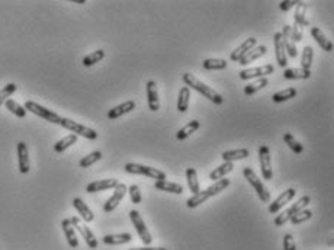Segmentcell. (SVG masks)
I'll return each mask as SVG.
<instances>
[{
  "instance_id": "60d3db41",
  "label": "cell",
  "mask_w": 334,
  "mask_h": 250,
  "mask_svg": "<svg viewBox=\"0 0 334 250\" xmlns=\"http://www.w3.org/2000/svg\"><path fill=\"white\" fill-rule=\"evenodd\" d=\"M100 159H102V153H100V151H92L89 156H84V157L79 162V167L86 169V167H89V166L97 163Z\"/></svg>"
},
{
  "instance_id": "ee69618b",
  "label": "cell",
  "mask_w": 334,
  "mask_h": 250,
  "mask_svg": "<svg viewBox=\"0 0 334 250\" xmlns=\"http://www.w3.org/2000/svg\"><path fill=\"white\" fill-rule=\"evenodd\" d=\"M313 218V211L311 210H302L301 213H298L297 216H294L292 218H291V223L292 224H301V223H305V221H308V220H311Z\"/></svg>"
},
{
  "instance_id": "30bf717a",
  "label": "cell",
  "mask_w": 334,
  "mask_h": 250,
  "mask_svg": "<svg viewBox=\"0 0 334 250\" xmlns=\"http://www.w3.org/2000/svg\"><path fill=\"white\" fill-rule=\"evenodd\" d=\"M273 71H275V67L272 64H266V66L256 67V68H244L239 74H240L241 80H250V79H254V77H260V79L266 77V76L272 74Z\"/></svg>"
},
{
  "instance_id": "4dcf8cb0",
  "label": "cell",
  "mask_w": 334,
  "mask_h": 250,
  "mask_svg": "<svg viewBox=\"0 0 334 250\" xmlns=\"http://www.w3.org/2000/svg\"><path fill=\"white\" fill-rule=\"evenodd\" d=\"M199 127H201V122L199 121H196V119H193V121H191V122H188L183 128H180L179 131H177V134H176V138L177 140H186L188 137H191L196 130H199Z\"/></svg>"
},
{
  "instance_id": "74e56055",
  "label": "cell",
  "mask_w": 334,
  "mask_h": 250,
  "mask_svg": "<svg viewBox=\"0 0 334 250\" xmlns=\"http://www.w3.org/2000/svg\"><path fill=\"white\" fill-rule=\"evenodd\" d=\"M284 141L288 144V147L295 153V154H301V153H304V146L291 134V133H285L284 134Z\"/></svg>"
},
{
  "instance_id": "cb8c5ba5",
  "label": "cell",
  "mask_w": 334,
  "mask_h": 250,
  "mask_svg": "<svg viewBox=\"0 0 334 250\" xmlns=\"http://www.w3.org/2000/svg\"><path fill=\"white\" fill-rule=\"evenodd\" d=\"M307 3H302V1H298L297 4V9H295V13H294V23H297L301 29H304V26H310V20L307 19L305 13H307Z\"/></svg>"
},
{
  "instance_id": "bcb514c9",
  "label": "cell",
  "mask_w": 334,
  "mask_h": 250,
  "mask_svg": "<svg viewBox=\"0 0 334 250\" xmlns=\"http://www.w3.org/2000/svg\"><path fill=\"white\" fill-rule=\"evenodd\" d=\"M291 36H292L294 42H300V41H302V38H304V32H302V29H301L297 23H294V25L291 26Z\"/></svg>"
},
{
  "instance_id": "ffe728a7",
  "label": "cell",
  "mask_w": 334,
  "mask_h": 250,
  "mask_svg": "<svg viewBox=\"0 0 334 250\" xmlns=\"http://www.w3.org/2000/svg\"><path fill=\"white\" fill-rule=\"evenodd\" d=\"M134 109H135V102H134V100H127V102H124V103H121V105H118V106L109 109L108 118L113 121V119H116V118H119V117H122V115H125V114H129V112L134 111Z\"/></svg>"
},
{
  "instance_id": "ab89813d",
  "label": "cell",
  "mask_w": 334,
  "mask_h": 250,
  "mask_svg": "<svg viewBox=\"0 0 334 250\" xmlns=\"http://www.w3.org/2000/svg\"><path fill=\"white\" fill-rule=\"evenodd\" d=\"M105 57V51L103 50H96L93 52H90L89 55H86L83 58V66L84 67H90V66H95L96 63H99L100 60H103Z\"/></svg>"
},
{
  "instance_id": "7dc6e473",
  "label": "cell",
  "mask_w": 334,
  "mask_h": 250,
  "mask_svg": "<svg viewBox=\"0 0 334 250\" xmlns=\"http://www.w3.org/2000/svg\"><path fill=\"white\" fill-rule=\"evenodd\" d=\"M284 250H297L295 240H294V237H292L291 233H286L284 236Z\"/></svg>"
},
{
  "instance_id": "ba28073f",
  "label": "cell",
  "mask_w": 334,
  "mask_h": 250,
  "mask_svg": "<svg viewBox=\"0 0 334 250\" xmlns=\"http://www.w3.org/2000/svg\"><path fill=\"white\" fill-rule=\"evenodd\" d=\"M259 160H260V170L265 181H270L273 178L272 170V160H270V150L268 146H260L259 149Z\"/></svg>"
},
{
  "instance_id": "d590c367",
  "label": "cell",
  "mask_w": 334,
  "mask_h": 250,
  "mask_svg": "<svg viewBox=\"0 0 334 250\" xmlns=\"http://www.w3.org/2000/svg\"><path fill=\"white\" fill-rule=\"evenodd\" d=\"M313 60H314V50L313 47L307 45L302 50V55H301V68L311 71V66H313Z\"/></svg>"
},
{
  "instance_id": "d4e9b609",
  "label": "cell",
  "mask_w": 334,
  "mask_h": 250,
  "mask_svg": "<svg viewBox=\"0 0 334 250\" xmlns=\"http://www.w3.org/2000/svg\"><path fill=\"white\" fill-rule=\"evenodd\" d=\"M132 240V236L129 233H122V234H106L102 242L109 246H116V245H125Z\"/></svg>"
},
{
  "instance_id": "4fadbf2b",
  "label": "cell",
  "mask_w": 334,
  "mask_h": 250,
  "mask_svg": "<svg viewBox=\"0 0 334 250\" xmlns=\"http://www.w3.org/2000/svg\"><path fill=\"white\" fill-rule=\"evenodd\" d=\"M273 42H275V57H276V61H278L279 67H286V64H288V54L285 51V45H284V39H282V32H276L275 33Z\"/></svg>"
},
{
  "instance_id": "6da1fadb",
  "label": "cell",
  "mask_w": 334,
  "mask_h": 250,
  "mask_svg": "<svg viewBox=\"0 0 334 250\" xmlns=\"http://www.w3.org/2000/svg\"><path fill=\"white\" fill-rule=\"evenodd\" d=\"M182 80L185 82V84H186L189 89H195V90L199 92L202 96H205L207 99H209L212 103L221 105V103L224 102V98H223L217 90H214L212 87L207 86L204 82H201L199 79H196L192 73H185V74L182 76Z\"/></svg>"
},
{
  "instance_id": "52a82bcc",
  "label": "cell",
  "mask_w": 334,
  "mask_h": 250,
  "mask_svg": "<svg viewBox=\"0 0 334 250\" xmlns=\"http://www.w3.org/2000/svg\"><path fill=\"white\" fill-rule=\"evenodd\" d=\"M129 218H131V221H132V224H134V227H135V230H137V233H138V236L141 239V242L145 246H150L151 242H153V237H151V234H150L143 217L140 216V213L137 210H131L129 211Z\"/></svg>"
},
{
  "instance_id": "7402d4cb",
  "label": "cell",
  "mask_w": 334,
  "mask_h": 250,
  "mask_svg": "<svg viewBox=\"0 0 334 250\" xmlns=\"http://www.w3.org/2000/svg\"><path fill=\"white\" fill-rule=\"evenodd\" d=\"M268 52V48L265 47V45H257V47H254L253 50H250L239 63L244 67V66H247V64H250V63H253L254 60H259L260 57H263L265 54Z\"/></svg>"
},
{
  "instance_id": "9a60e30c",
  "label": "cell",
  "mask_w": 334,
  "mask_h": 250,
  "mask_svg": "<svg viewBox=\"0 0 334 250\" xmlns=\"http://www.w3.org/2000/svg\"><path fill=\"white\" fill-rule=\"evenodd\" d=\"M119 185L118 179H100V181H95L90 182L86 186V191L89 194H95V192H100V191H108V189H115Z\"/></svg>"
},
{
  "instance_id": "681fc988",
  "label": "cell",
  "mask_w": 334,
  "mask_h": 250,
  "mask_svg": "<svg viewBox=\"0 0 334 250\" xmlns=\"http://www.w3.org/2000/svg\"><path fill=\"white\" fill-rule=\"evenodd\" d=\"M129 250H167L166 248H148V246H145V248H132V249Z\"/></svg>"
},
{
  "instance_id": "c3c4849f",
  "label": "cell",
  "mask_w": 334,
  "mask_h": 250,
  "mask_svg": "<svg viewBox=\"0 0 334 250\" xmlns=\"http://www.w3.org/2000/svg\"><path fill=\"white\" fill-rule=\"evenodd\" d=\"M295 4H298L297 0H284V1L279 3V9H281L282 12H288V10H289L291 7H294Z\"/></svg>"
},
{
  "instance_id": "44dd1931",
  "label": "cell",
  "mask_w": 334,
  "mask_h": 250,
  "mask_svg": "<svg viewBox=\"0 0 334 250\" xmlns=\"http://www.w3.org/2000/svg\"><path fill=\"white\" fill-rule=\"evenodd\" d=\"M61 227H63L64 234H65V239H67L68 246L73 248V249L79 248V239H77V234H76V232H74V227H73L71 223H70V218H64V220L61 221Z\"/></svg>"
},
{
  "instance_id": "b9f144b4",
  "label": "cell",
  "mask_w": 334,
  "mask_h": 250,
  "mask_svg": "<svg viewBox=\"0 0 334 250\" xmlns=\"http://www.w3.org/2000/svg\"><path fill=\"white\" fill-rule=\"evenodd\" d=\"M6 108H7L13 115L19 117V118H25V115H26L25 106L19 105V103H17L16 100H13V99H9V100L6 102Z\"/></svg>"
},
{
  "instance_id": "d6986e66",
  "label": "cell",
  "mask_w": 334,
  "mask_h": 250,
  "mask_svg": "<svg viewBox=\"0 0 334 250\" xmlns=\"http://www.w3.org/2000/svg\"><path fill=\"white\" fill-rule=\"evenodd\" d=\"M282 39H284V45H285V51H286L288 57L297 58L298 50H297V45H295L292 36H291V25H285L282 28Z\"/></svg>"
},
{
  "instance_id": "7c38bea8",
  "label": "cell",
  "mask_w": 334,
  "mask_h": 250,
  "mask_svg": "<svg viewBox=\"0 0 334 250\" xmlns=\"http://www.w3.org/2000/svg\"><path fill=\"white\" fill-rule=\"evenodd\" d=\"M295 195H297V191L295 189H292V188H289V189H286V191H284L273 202H270V205H269V213L270 214H276V213H279V210L281 208H284L288 202H291L294 198H295Z\"/></svg>"
},
{
  "instance_id": "7a4b0ae2",
  "label": "cell",
  "mask_w": 334,
  "mask_h": 250,
  "mask_svg": "<svg viewBox=\"0 0 334 250\" xmlns=\"http://www.w3.org/2000/svg\"><path fill=\"white\" fill-rule=\"evenodd\" d=\"M310 202H311V197H308V195L302 197L298 202H295L294 205H291L288 210H285L284 213H281V214L275 218V221H273L275 226L281 227V226L286 224L288 221H291V218H292L294 216H297L298 213H301L302 210H305V207H308Z\"/></svg>"
},
{
  "instance_id": "e0dca14e",
  "label": "cell",
  "mask_w": 334,
  "mask_h": 250,
  "mask_svg": "<svg viewBox=\"0 0 334 250\" xmlns=\"http://www.w3.org/2000/svg\"><path fill=\"white\" fill-rule=\"evenodd\" d=\"M147 103H148V109L153 112H157L160 109L159 90H157V84L154 80L147 82Z\"/></svg>"
},
{
  "instance_id": "484cf974",
  "label": "cell",
  "mask_w": 334,
  "mask_h": 250,
  "mask_svg": "<svg viewBox=\"0 0 334 250\" xmlns=\"http://www.w3.org/2000/svg\"><path fill=\"white\" fill-rule=\"evenodd\" d=\"M154 188L159 189V191L170 192V194H176V195L183 194V186L182 185L175 183V182H169V181H159V182L154 183Z\"/></svg>"
},
{
  "instance_id": "1f68e13d",
  "label": "cell",
  "mask_w": 334,
  "mask_h": 250,
  "mask_svg": "<svg viewBox=\"0 0 334 250\" xmlns=\"http://www.w3.org/2000/svg\"><path fill=\"white\" fill-rule=\"evenodd\" d=\"M186 181H188V186L191 189V192L193 195L201 192V186H199V181H198V173L193 167H188L186 169Z\"/></svg>"
},
{
  "instance_id": "f546056e",
  "label": "cell",
  "mask_w": 334,
  "mask_h": 250,
  "mask_svg": "<svg viewBox=\"0 0 334 250\" xmlns=\"http://www.w3.org/2000/svg\"><path fill=\"white\" fill-rule=\"evenodd\" d=\"M233 169H234V165H233V163H230V162H224L221 166H218L217 169H214V170L209 173V179H211V181H214V182H217V181L223 179L225 175H228L230 172H233Z\"/></svg>"
},
{
  "instance_id": "e575fe53",
  "label": "cell",
  "mask_w": 334,
  "mask_h": 250,
  "mask_svg": "<svg viewBox=\"0 0 334 250\" xmlns=\"http://www.w3.org/2000/svg\"><path fill=\"white\" fill-rule=\"evenodd\" d=\"M298 95V90L295 87H288V89H284V90H279L276 92L273 96H272V100L275 103H281V102H286L292 98H295Z\"/></svg>"
},
{
  "instance_id": "83f0119b",
  "label": "cell",
  "mask_w": 334,
  "mask_h": 250,
  "mask_svg": "<svg viewBox=\"0 0 334 250\" xmlns=\"http://www.w3.org/2000/svg\"><path fill=\"white\" fill-rule=\"evenodd\" d=\"M284 77L286 80H307L311 77V71H307L304 68H285Z\"/></svg>"
},
{
  "instance_id": "5b68a950",
  "label": "cell",
  "mask_w": 334,
  "mask_h": 250,
  "mask_svg": "<svg viewBox=\"0 0 334 250\" xmlns=\"http://www.w3.org/2000/svg\"><path fill=\"white\" fill-rule=\"evenodd\" d=\"M25 109H26V112L29 111V112L35 114L36 117H39V118L48 121V122H52V124H57V125L61 124V117H60L58 114H55V112H52V111L44 108V106H41V105L36 103V102H32V100L25 102Z\"/></svg>"
},
{
  "instance_id": "7bdbcfd3",
  "label": "cell",
  "mask_w": 334,
  "mask_h": 250,
  "mask_svg": "<svg viewBox=\"0 0 334 250\" xmlns=\"http://www.w3.org/2000/svg\"><path fill=\"white\" fill-rule=\"evenodd\" d=\"M16 89H17V86H16L15 83H9V84H6V86L0 90V106L9 100V98L16 92Z\"/></svg>"
},
{
  "instance_id": "d6a6232c",
  "label": "cell",
  "mask_w": 334,
  "mask_h": 250,
  "mask_svg": "<svg viewBox=\"0 0 334 250\" xmlns=\"http://www.w3.org/2000/svg\"><path fill=\"white\" fill-rule=\"evenodd\" d=\"M189 100H191V89L188 86H183L179 92L177 98V111L179 112H186L189 108Z\"/></svg>"
},
{
  "instance_id": "603a6c76",
  "label": "cell",
  "mask_w": 334,
  "mask_h": 250,
  "mask_svg": "<svg viewBox=\"0 0 334 250\" xmlns=\"http://www.w3.org/2000/svg\"><path fill=\"white\" fill-rule=\"evenodd\" d=\"M73 205L77 210V213L80 214V217L86 221V223H92L95 220V216L92 213V210L89 208V205H86V202L80 198H74L73 200Z\"/></svg>"
},
{
  "instance_id": "f1b7e54d",
  "label": "cell",
  "mask_w": 334,
  "mask_h": 250,
  "mask_svg": "<svg viewBox=\"0 0 334 250\" xmlns=\"http://www.w3.org/2000/svg\"><path fill=\"white\" fill-rule=\"evenodd\" d=\"M250 156L249 150L247 149H237V150H228V151H224L223 153V160L224 162H236V160H243V159H247Z\"/></svg>"
},
{
  "instance_id": "8d00e7d4",
  "label": "cell",
  "mask_w": 334,
  "mask_h": 250,
  "mask_svg": "<svg viewBox=\"0 0 334 250\" xmlns=\"http://www.w3.org/2000/svg\"><path fill=\"white\" fill-rule=\"evenodd\" d=\"M76 141H77V135L76 134H68L63 140H60V141H57L54 144V151L55 153H63V151H65V149H68L70 146L76 144Z\"/></svg>"
},
{
  "instance_id": "4316f807",
  "label": "cell",
  "mask_w": 334,
  "mask_h": 250,
  "mask_svg": "<svg viewBox=\"0 0 334 250\" xmlns=\"http://www.w3.org/2000/svg\"><path fill=\"white\" fill-rule=\"evenodd\" d=\"M230 183H231V181H230V179L223 178V179H220V181L214 182L211 186H208L204 192H205V195H207L208 198H211V197H215V195L221 194L225 188H228V186H230Z\"/></svg>"
},
{
  "instance_id": "836d02e7",
  "label": "cell",
  "mask_w": 334,
  "mask_h": 250,
  "mask_svg": "<svg viewBox=\"0 0 334 250\" xmlns=\"http://www.w3.org/2000/svg\"><path fill=\"white\" fill-rule=\"evenodd\" d=\"M266 86H269V79H268V77H262V79H259V80H256V82H253V83H249V84L244 87V95H246V96H252V95H254L256 92L265 89Z\"/></svg>"
},
{
  "instance_id": "8992f818",
  "label": "cell",
  "mask_w": 334,
  "mask_h": 250,
  "mask_svg": "<svg viewBox=\"0 0 334 250\" xmlns=\"http://www.w3.org/2000/svg\"><path fill=\"white\" fill-rule=\"evenodd\" d=\"M63 128L71 131L73 134L76 135H81L84 138H89V140H96L99 135L97 133L93 130V128H89V127H84L81 124H77L76 121L70 119V118H61V124H60Z\"/></svg>"
},
{
  "instance_id": "f35d334b",
  "label": "cell",
  "mask_w": 334,
  "mask_h": 250,
  "mask_svg": "<svg viewBox=\"0 0 334 250\" xmlns=\"http://www.w3.org/2000/svg\"><path fill=\"white\" fill-rule=\"evenodd\" d=\"M202 67L205 70H224L227 68V61L221 58H207L202 63Z\"/></svg>"
},
{
  "instance_id": "8fae6325",
  "label": "cell",
  "mask_w": 334,
  "mask_h": 250,
  "mask_svg": "<svg viewBox=\"0 0 334 250\" xmlns=\"http://www.w3.org/2000/svg\"><path fill=\"white\" fill-rule=\"evenodd\" d=\"M128 192V188H127V185H124V183H119L116 188H115V191H113V194H112V197L105 202V205H103V211L105 213H112L118 205H119V202L122 201V198L125 197V194Z\"/></svg>"
},
{
  "instance_id": "5bb4252c",
  "label": "cell",
  "mask_w": 334,
  "mask_h": 250,
  "mask_svg": "<svg viewBox=\"0 0 334 250\" xmlns=\"http://www.w3.org/2000/svg\"><path fill=\"white\" fill-rule=\"evenodd\" d=\"M17 150V163H19V172L26 175L31 170L29 165V154H28V146L23 141H19L16 146Z\"/></svg>"
},
{
  "instance_id": "ac0fdd59",
  "label": "cell",
  "mask_w": 334,
  "mask_h": 250,
  "mask_svg": "<svg viewBox=\"0 0 334 250\" xmlns=\"http://www.w3.org/2000/svg\"><path fill=\"white\" fill-rule=\"evenodd\" d=\"M310 33H311V36L317 41V44L326 51V52H332L334 50V44L324 35V32L320 29V28H317V26H310Z\"/></svg>"
},
{
  "instance_id": "2e32d148",
  "label": "cell",
  "mask_w": 334,
  "mask_h": 250,
  "mask_svg": "<svg viewBox=\"0 0 334 250\" xmlns=\"http://www.w3.org/2000/svg\"><path fill=\"white\" fill-rule=\"evenodd\" d=\"M254 47H257V39L256 38H247L241 45H239L231 54H230V60L231 61H240L250 50H253Z\"/></svg>"
},
{
  "instance_id": "277c9868",
  "label": "cell",
  "mask_w": 334,
  "mask_h": 250,
  "mask_svg": "<svg viewBox=\"0 0 334 250\" xmlns=\"http://www.w3.org/2000/svg\"><path fill=\"white\" fill-rule=\"evenodd\" d=\"M243 175H244V178L247 179V182L254 188V191H256V194L259 195L260 201L265 202V204H269V202H270V192L266 189V186L262 183V181L257 178V175L253 172V169H252V167H244V169H243Z\"/></svg>"
},
{
  "instance_id": "f6af8a7d",
  "label": "cell",
  "mask_w": 334,
  "mask_h": 250,
  "mask_svg": "<svg viewBox=\"0 0 334 250\" xmlns=\"http://www.w3.org/2000/svg\"><path fill=\"white\" fill-rule=\"evenodd\" d=\"M128 192H129V197H131L132 204H141L143 197H141V192H140V186H138V185H131V186L128 188Z\"/></svg>"
},
{
  "instance_id": "3957f363",
  "label": "cell",
  "mask_w": 334,
  "mask_h": 250,
  "mask_svg": "<svg viewBox=\"0 0 334 250\" xmlns=\"http://www.w3.org/2000/svg\"><path fill=\"white\" fill-rule=\"evenodd\" d=\"M125 172L127 173H132V175H143L151 179H156V182L159 181H166V173L156 169V167H150V166H144V165H137V163H127L125 165Z\"/></svg>"
},
{
  "instance_id": "9c48e42d",
  "label": "cell",
  "mask_w": 334,
  "mask_h": 250,
  "mask_svg": "<svg viewBox=\"0 0 334 250\" xmlns=\"http://www.w3.org/2000/svg\"><path fill=\"white\" fill-rule=\"evenodd\" d=\"M70 223H71V226L79 232V234L84 239V243H86L90 249H96V248H97V240H96L95 234L92 233V230H90L87 226H84V224L80 223V218H79V217H71V218H70Z\"/></svg>"
}]
</instances>
